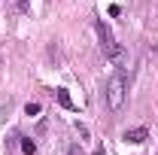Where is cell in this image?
Masks as SVG:
<instances>
[{"mask_svg": "<svg viewBox=\"0 0 158 155\" xmlns=\"http://www.w3.org/2000/svg\"><path fill=\"white\" fill-rule=\"evenodd\" d=\"M125 140L134 143V146H140V143L149 140V131H146V128H131V131H125Z\"/></svg>", "mask_w": 158, "mask_h": 155, "instance_id": "2", "label": "cell"}, {"mask_svg": "<svg viewBox=\"0 0 158 155\" xmlns=\"http://www.w3.org/2000/svg\"><path fill=\"white\" fill-rule=\"evenodd\" d=\"M15 9H19V12H31V3H27V0H15Z\"/></svg>", "mask_w": 158, "mask_h": 155, "instance_id": "6", "label": "cell"}, {"mask_svg": "<svg viewBox=\"0 0 158 155\" xmlns=\"http://www.w3.org/2000/svg\"><path fill=\"white\" fill-rule=\"evenodd\" d=\"M103 97H106V107H110L113 113H118V110L125 107V97H128V79H125V73H122V70H118V73H113V76L106 79Z\"/></svg>", "mask_w": 158, "mask_h": 155, "instance_id": "1", "label": "cell"}, {"mask_svg": "<svg viewBox=\"0 0 158 155\" xmlns=\"http://www.w3.org/2000/svg\"><path fill=\"white\" fill-rule=\"evenodd\" d=\"M91 155H103V146H98V149H94V152H91Z\"/></svg>", "mask_w": 158, "mask_h": 155, "instance_id": "8", "label": "cell"}, {"mask_svg": "<svg viewBox=\"0 0 158 155\" xmlns=\"http://www.w3.org/2000/svg\"><path fill=\"white\" fill-rule=\"evenodd\" d=\"M58 103L64 107V110H73V100H70V94H67V88H58Z\"/></svg>", "mask_w": 158, "mask_h": 155, "instance_id": "3", "label": "cell"}, {"mask_svg": "<svg viewBox=\"0 0 158 155\" xmlns=\"http://www.w3.org/2000/svg\"><path fill=\"white\" fill-rule=\"evenodd\" d=\"M67 155H82V149H79V143H70V146H67Z\"/></svg>", "mask_w": 158, "mask_h": 155, "instance_id": "7", "label": "cell"}, {"mask_svg": "<svg viewBox=\"0 0 158 155\" xmlns=\"http://www.w3.org/2000/svg\"><path fill=\"white\" fill-rule=\"evenodd\" d=\"M21 152H24V155H34V152H37V143H34L31 137H21Z\"/></svg>", "mask_w": 158, "mask_h": 155, "instance_id": "4", "label": "cell"}, {"mask_svg": "<svg viewBox=\"0 0 158 155\" xmlns=\"http://www.w3.org/2000/svg\"><path fill=\"white\" fill-rule=\"evenodd\" d=\"M24 116H40V103H27L24 107Z\"/></svg>", "mask_w": 158, "mask_h": 155, "instance_id": "5", "label": "cell"}]
</instances>
